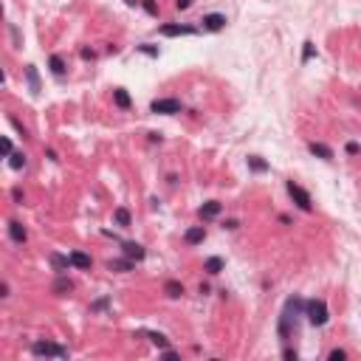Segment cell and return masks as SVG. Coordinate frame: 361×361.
I'll return each instance as SVG.
<instances>
[{
  "instance_id": "obj_27",
  "label": "cell",
  "mask_w": 361,
  "mask_h": 361,
  "mask_svg": "<svg viewBox=\"0 0 361 361\" xmlns=\"http://www.w3.org/2000/svg\"><path fill=\"white\" fill-rule=\"evenodd\" d=\"M327 359H330V361H344V359H347V353H344V350H333Z\"/></svg>"
},
{
  "instance_id": "obj_29",
  "label": "cell",
  "mask_w": 361,
  "mask_h": 361,
  "mask_svg": "<svg viewBox=\"0 0 361 361\" xmlns=\"http://www.w3.org/2000/svg\"><path fill=\"white\" fill-rule=\"evenodd\" d=\"M359 153H361V147L356 144V141H350V144H347V155H359Z\"/></svg>"
},
{
  "instance_id": "obj_15",
  "label": "cell",
  "mask_w": 361,
  "mask_h": 361,
  "mask_svg": "<svg viewBox=\"0 0 361 361\" xmlns=\"http://www.w3.org/2000/svg\"><path fill=\"white\" fill-rule=\"evenodd\" d=\"M164 293H167L169 299H178V296H183V285H180L178 280H169L167 285H164Z\"/></svg>"
},
{
  "instance_id": "obj_33",
  "label": "cell",
  "mask_w": 361,
  "mask_h": 361,
  "mask_svg": "<svg viewBox=\"0 0 361 361\" xmlns=\"http://www.w3.org/2000/svg\"><path fill=\"white\" fill-rule=\"evenodd\" d=\"M11 198H14L17 203H23V192H20V189H14V192H11Z\"/></svg>"
},
{
  "instance_id": "obj_20",
  "label": "cell",
  "mask_w": 361,
  "mask_h": 361,
  "mask_svg": "<svg viewBox=\"0 0 361 361\" xmlns=\"http://www.w3.org/2000/svg\"><path fill=\"white\" fill-rule=\"evenodd\" d=\"M48 65H51V71H54L56 77H62V74H65V59H62L59 54L51 56V59H48Z\"/></svg>"
},
{
  "instance_id": "obj_18",
  "label": "cell",
  "mask_w": 361,
  "mask_h": 361,
  "mask_svg": "<svg viewBox=\"0 0 361 361\" xmlns=\"http://www.w3.org/2000/svg\"><path fill=\"white\" fill-rule=\"evenodd\" d=\"M223 259L220 257H209L206 259V262H203V271H206V274H220V271H223Z\"/></svg>"
},
{
  "instance_id": "obj_21",
  "label": "cell",
  "mask_w": 361,
  "mask_h": 361,
  "mask_svg": "<svg viewBox=\"0 0 361 361\" xmlns=\"http://www.w3.org/2000/svg\"><path fill=\"white\" fill-rule=\"evenodd\" d=\"M26 77H28L31 93H37V90H40V77H37V68H34V65H28V68H26Z\"/></svg>"
},
{
  "instance_id": "obj_34",
  "label": "cell",
  "mask_w": 361,
  "mask_h": 361,
  "mask_svg": "<svg viewBox=\"0 0 361 361\" xmlns=\"http://www.w3.org/2000/svg\"><path fill=\"white\" fill-rule=\"evenodd\" d=\"M104 305H107V299H99V302L93 305V308H90V310H102V308H104Z\"/></svg>"
},
{
  "instance_id": "obj_3",
  "label": "cell",
  "mask_w": 361,
  "mask_h": 361,
  "mask_svg": "<svg viewBox=\"0 0 361 361\" xmlns=\"http://www.w3.org/2000/svg\"><path fill=\"white\" fill-rule=\"evenodd\" d=\"M31 353H34V356H54V359H65V356H68L65 347H59V344H51V341H34Z\"/></svg>"
},
{
  "instance_id": "obj_25",
  "label": "cell",
  "mask_w": 361,
  "mask_h": 361,
  "mask_svg": "<svg viewBox=\"0 0 361 361\" xmlns=\"http://www.w3.org/2000/svg\"><path fill=\"white\" fill-rule=\"evenodd\" d=\"M141 6H144V11H147V14H153V17L158 14V6H155V0H141Z\"/></svg>"
},
{
  "instance_id": "obj_22",
  "label": "cell",
  "mask_w": 361,
  "mask_h": 361,
  "mask_svg": "<svg viewBox=\"0 0 361 361\" xmlns=\"http://www.w3.org/2000/svg\"><path fill=\"white\" fill-rule=\"evenodd\" d=\"M9 167L11 169H23V167H26V155H23V153H11V155H9Z\"/></svg>"
},
{
  "instance_id": "obj_35",
  "label": "cell",
  "mask_w": 361,
  "mask_h": 361,
  "mask_svg": "<svg viewBox=\"0 0 361 361\" xmlns=\"http://www.w3.org/2000/svg\"><path fill=\"white\" fill-rule=\"evenodd\" d=\"M237 226H240V223H237V220H226V226H223V229H232V232H234Z\"/></svg>"
},
{
  "instance_id": "obj_2",
  "label": "cell",
  "mask_w": 361,
  "mask_h": 361,
  "mask_svg": "<svg viewBox=\"0 0 361 361\" xmlns=\"http://www.w3.org/2000/svg\"><path fill=\"white\" fill-rule=\"evenodd\" d=\"M285 189H288V195L293 198V203H296V206H299L302 212H310V209H313V201H310V195H308V192H305L302 186H299V183L288 180V183H285Z\"/></svg>"
},
{
  "instance_id": "obj_26",
  "label": "cell",
  "mask_w": 361,
  "mask_h": 361,
  "mask_svg": "<svg viewBox=\"0 0 361 361\" xmlns=\"http://www.w3.org/2000/svg\"><path fill=\"white\" fill-rule=\"evenodd\" d=\"M138 51H141V54H147V56H158V48L155 45H138Z\"/></svg>"
},
{
  "instance_id": "obj_7",
  "label": "cell",
  "mask_w": 361,
  "mask_h": 361,
  "mask_svg": "<svg viewBox=\"0 0 361 361\" xmlns=\"http://www.w3.org/2000/svg\"><path fill=\"white\" fill-rule=\"evenodd\" d=\"M71 265L79 271H90V265H93V259L85 254V251H71Z\"/></svg>"
},
{
  "instance_id": "obj_24",
  "label": "cell",
  "mask_w": 361,
  "mask_h": 361,
  "mask_svg": "<svg viewBox=\"0 0 361 361\" xmlns=\"http://www.w3.org/2000/svg\"><path fill=\"white\" fill-rule=\"evenodd\" d=\"M150 341H153L155 347H164V350H167V344H169L167 336H161V333H150Z\"/></svg>"
},
{
  "instance_id": "obj_8",
  "label": "cell",
  "mask_w": 361,
  "mask_h": 361,
  "mask_svg": "<svg viewBox=\"0 0 361 361\" xmlns=\"http://www.w3.org/2000/svg\"><path fill=\"white\" fill-rule=\"evenodd\" d=\"M113 102H116V107H122V110H130V107H133L130 93H127L124 88H116V90H113Z\"/></svg>"
},
{
  "instance_id": "obj_36",
  "label": "cell",
  "mask_w": 361,
  "mask_h": 361,
  "mask_svg": "<svg viewBox=\"0 0 361 361\" xmlns=\"http://www.w3.org/2000/svg\"><path fill=\"white\" fill-rule=\"evenodd\" d=\"M124 3H130V6H135V3H141V0H124Z\"/></svg>"
},
{
  "instance_id": "obj_32",
  "label": "cell",
  "mask_w": 361,
  "mask_h": 361,
  "mask_svg": "<svg viewBox=\"0 0 361 361\" xmlns=\"http://www.w3.org/2000/svg\"><path fill=\"white\" fill-rule=\"evenodd\" d=\"M3 153H6V155H11V141H9V138H3Z\"/></svg>"
},
{
  "instance_id": "obj_1",
  "label": "cell",
  "mask_w": 361,
  "mask_h": 361,
  "mask_svg": "<svg viewBox=\"0 0 361 361\" xmlns=\"http://www.w3.org/2000/svg\"><path fill=\"white\" fill-rule=\"evenodd\" d=\"M305 316H308V322H310L313 327L327 325V319H330V313H327V305L322 302V299H310V302L305 305Z\"/></svg>"
},
{
  "instance_id": "obj_14",
  "label": "cell",
  "mask_w": 361,
  "mask_h": 361,
  "mask_svg": "<svg viewBox=\"0 0 361 361\" xmlns=\"http://www.w3.org/2000/svg\"><path fill=\"white\" fill-rule=\"evenodd\" d=\"M51 291H54L56 296H65V293H71V291H74V282H71V280H65V277H59V280L54 282V288H51Z\"/></svg>"
},
{
  "instance_id": "obj_12",
  "label": "cell",
  "mask_w": 361,
  "mask_h": 361,
  "mask_svg": "<svg viewBox=\"0 0 361 361\" xmlns=\"http://www.w3.org/2000/svg\"><path fill=\"white\" fill-rule=\"evenodd\" d=\"M124 254L130 259H144V246H138V243H124Z\"/></svg>"
},
{
  "instance_id": "obj_28",
  "label": "cell",
  "mask_w": 361,
  "mask_h": 361,
  "mask_svg": "<svg viewBox=\"0 0 361 361\" xmlns=\"http://www.w3.org/2000/svg\"><path fill=\"white\" fill-rule=\"evenodd\" d=\"M313 56V43H305V51H302V62H308Z\"/></svg>"
},
{
  "instance_id": "obj_16",
  "label": "cell",
  "mask_w": 361,
  "mask_h": 361,
  "mask_svg": "<svg viewBox=\"0 0 361 361\" xmlns=\"http://www.w3.org/2000/svg\"><path fill=\"white\" fill-rule=\"evenodd\" d=\"M9 237L14 240V243H26V229H23L17 220H11L9 223Z\"/></svg>"
},
{
  "instance_id": "obj_13",
  "label": "cell",
  "mask_w": 361,
  "mask_h": 361,
  "mask_svg": "<svg viewBox=\"0 0 361 361\" xmlns=\"http://www.w3.org/2000/svg\"><path fill=\"white\" fill-rule=\"evenodd\" d=\"M217 214H220V203H217V201H209V203H203V206H201V217H203V220L217 217Z\"/></svg>"
},
{
  "instance_id": "obj_31",
  "label": "cell",
  "mask_w": 361,
  "mask_h": 361,
  "mask_svg": "<svg viewBox=\"0 0 361 361\" xmlns=\"http://www.w3.org/2000/svg\"><path fill=\"white\" fill-rule=\"evenodd\" d=\"M282 356H285V359H288V361H296V350H285Z\"/></svg>"
},
{
  "instance_id": "obj_6",
  "label": "cell",
  "mask_w": 361,
  "mask_h": 361,
  "mask_svg": "<svg viewBox=\"0 0 361 361\" xmlns=\"http://www.w3.org/2000/svg\"><path fill=\"white\" fill-rule=\"evenodd\" d=\"M226 14H206L201 20V26H203V31H220V28H226Z\"/></svg>"
},
{
  "instance_id": "obj_17",
  "label": "cell",
  "mask_w": 361,
  "mask_h": 361,
  "mask_svg": "<svg viewBox=\"0 0 361 361\" xmlns=\"http://www.w3.org/2000/svg\"><path fill=\"white\" fill-rule=\"evenodd\" d=\"M107 268L110 271H119V274H124V271H133V259L127 257V259H110L107 262Z\"/></svg>"
},
{
  "instance_id": "obj_11",
  "label": "cell",
  "mask_w": 361,
  "mask_h": 361,
  "mask_svg": "<svg viewBox=\"0 0 361 361\" xmlns=\"http://www.w3.org/2000/svg\"><path fill=\"white\" fill-rule=\"evenodd\" d=\"M113 220H116V226H122V229H127V226L133 223V217H130V212H127L124 206H119V209L113 212Z\"/></svg>"
},
{
  "instance_id": "obj_9",
  "label": "cell",
  "mask_w": 361,
  "mask_h": 361,
  "mask_svg": "<svg viewBox=\"0 0 361 361\" xmlns=\"http://www.w3.org/2000/svg\"><path fill=\"white\" fill-rule=\"evenodd\" d=\"M183 240H186L189 246H198V243H203V240H206V229H203V226H192Z\"/></svg>"
},
{
  "instance_id": "obj_10",
  "label": "cell",
  "mask_w": 361,
  "mask_h": 361,
  "mask_svg": "<svg viewBox=\"0 0 361 361\" xmlns=\"http://www.w3.org/2000/svg\"><path fill=\"white\" fill-rule=\"evenodd\" d=\"M308 150H310V155L325 158V161H330V158H333V150H330L327 144H316V141H310V144H308Z\"/></svg>"
},
{
  "instance_id": "obj_23",
  "label": "cell",
  "mask_w": 361,
  "mask_h": 361,
  "mask_svg": "<svg viewBox=\"0 0 361 361\" xmlns=\"http://www.w3.org/2000/svg\"><path fill=\"white\" fill-rule=\"evenodd\" d=\"M248 167L254 169V172H265V169H268V164H265L259 155H251V158H248Z\"/></svg>"
},
{
  "instance_id": "obj_19",
  "label": "cell",
  "mask_w": 361,
  "mask_h": 361,
  "mask_svg": "<svg viewBox=\"0 0 361 361\" xmlns=\"http://www.w3.org/2000/svg\"><path fill=\"white\" fill-rule=\"evenodd\" d=\"M51 265H54L59 274L68 271V265H71V254H68V257H62V254H51Z\"/></svg>"
},
{
  "instance_id": "obj_5",
  "label": "cell",
  "mask_w": 361,
  "mask_h": 361,
  "mask_svg": "<svg viewBox=\"0 0 361 361\" xmlns=\"http://www.w3.org/2000/svg\"><path fill=\"white\" fill-rule=\"evenodd\" d=\"M158 31L164 34V37H186V34H195L198 28H195V26H180V23H167V26H161Z\"/></svg>"
},
{
  "instance_id": "obj_30",
  "label": "cell",
  "mask_w": 361,
  "mask_h": 361,
  "mask_svg": "<svg viewBox=\"0 0 361 361\" xmlns=\"http://www.w3.org/2000/svg\"><path fill=\"white\" fill-rule=\"evenodd\" d=\"M189 6H192V0H175V9H180V11L189 9Z\"/></svg>"
},
{
  "instance_id": "obj_4",
  "label": "cell",
  "mask_w": 361,
  "mask_h": 361,
  "mask_svg": "<svg viewBox=\"0 0 361 361\" xmlns=\"http://www.w3.org/2000/svg\"><path fill=\"white\" fill-rule=\"evenodd\" d=\"M150 110L153 113H161V116H175V113L183 110V104L178 99H155L150 104Z\"/></svg>"
}]
</instances>
